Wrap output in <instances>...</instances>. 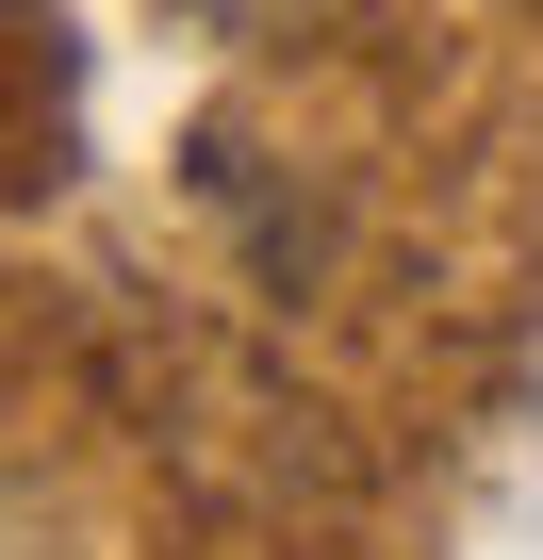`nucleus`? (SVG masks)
I'll use <instances>...</instances> for the list:
<instances>
[{"label": "nucleus", "mask_w": 543, "mask_h": 560, "mask_svg": "<svg viewBox=\"0 0 543 560\" xmlns=\"http://www.w3.org/2000/svg\"><path fill=\"white\" fill-rule=\"evenodd\" d=\"M181 18H214V34H263V18H297V0H181Z\"/></svg>", "instance_id": "obj_1"}]
</instances>
